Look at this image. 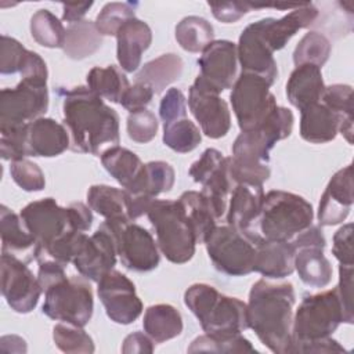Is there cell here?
<instances>
[{"instance_id":"1","label":"cell","mask_w":354,"mask_h":354,"mask_svg":"<svg viewBox=\"0 0 354 354\" xmlns=\"http://www.w3.org/2000/svg\"><path fill=\"white\" fill-rule=\"evenodd\" d=\"M59 94L72 151L101 156L119 144V115L100 95L87 86L61 90Z\"/></svg>"},{"instance_id":"2","label":"cell","mask_w":354,"mask_h":354,"mask_svg":"<svg viewBox=\"0 0 354 354\" xmlns=\"http://www.w3.org/2000/svg\"><path fill=\"white\" fill-rule=\"evenodd\" d=\"M295 289L290 282L256 281L246 303L248 326L275 354H289L292 343Z\"/></svg>"},{"instance_id":"3","label":"cell","mask_w":354,"mask_h":354,"mask_svg":"<svg viewBox=\"0 0 354 354\" xmlns=\"http://www.w3.org/2000/svg\"><path fill=\"white\" fill-rule=\"evenodd\" d=\"M184 303L206 335L234 336L249 329L246 303L209 283H192L184 293Z\"/></svg>"},{"instance_id":"4","label":"cell","mask_w":354,"mask_h":354,"mask_svg":"<svg viewBox=\"0 0 354 354\" xmlns=\"http://www.w3.org/2000/svg\"><path fill=\"white\" fill-rule=\"evenodd\" d=\"M314 209L303 196L272 189L264 194L254 230L268 241H290L313 224Z\"/></svg>"},{"instance_id":"5","label":"cell","mask_w":354,"mask_h":354,"mask_svg":"<svg viewBox=\"0 0 354 354\" xmlns=\"http://www.w3.org/2000/svg\"><path fill=\"white\" fill-rule=\"evenodd\" d=\"M147 216L155 231L159 252L170 263L184 264L194 257L196 236L178 199H155Z\"/></svg>"},{"instance_id":"6","label":"cell","mask_w":354,"mask_h":354,"mask_svg":"<svg viewBox=\"0 0 354 354\" xmlns=\"http://www.w3.org/2000/svg\"><path fill=\"white\" fill-rule=\"evenodd\" d=\"M260 234L253 230H238L231 225H216L205 241L206 252L214 268L230 277L253 272L256 242Z\"/></svg>"},{"instance_id":"7","label":"cell","mask_w":354,"mask_h":354,"mask_svg":"<svg viewBox=\"0 0 354 354\" xmlns=\"http://www.w3.org/2000/svg\"><path fill=\"white\" fill-rule=\"evenodd\" d=\"M342 322L348 324L335 288L306 295L296 313H293L292 342L332 336Z\"/></svg>"},{"instance_id":"8","label":"cell","mask_w":354,"mask_h":354,"mask_svg":"<svg viewBox=\"0 0 354 354\" xmlns=\"http://www.w3.org/2000/svg\"><path fill=\"white\" fill-rule=\"evenodd\" d=\"M41 311L51 319L84 328L94 311L93 289L88 279L73 275L47 288Z\"/></svg>"},{"instance_id":"9","label":"cell","mask_w":354,"mask_h":354,"mask_svg":"<svg viewBox=\"0 0 354 354\" xmlns=\"http://www.w3.org/2000/svg\"><path fill=\"white\" fill-rule=\"evenodd\" d=\"M271 86L267 79L254 73L241 72L236 77L230 102L241 131L259 129L278 106L274 94L270 91Z\"/></svg>"},{"instance_id":"10","label":"cell","mask_w":354,"mask_h":354,"mask_svg":"<svg viewBox=\"0 0 354 354\" xmlns=\"http://www.w3.org/2000/svg\"><path fill=\"white\" fill-rule=\"evenodd\" d=\"M48 109L47 80L22 77L14 88L0 91V129L28 124Z\"/></svg>"},{"instance_id":"11","label":"cell","mask_w":354,"mask_h":354,"mask_svg":"<svg viewBox=\"0 0 354 354\" xmlns=\"http://www.w3.org/2000/svg\"><path fill=\"white\" fill-rule=\"evenodd\" d=\"M188 108L206 137L217 140L230 131L231 112L228 104L199 75L189 87Z\"/></svg>"},{"instance_id":"12","label":"cell","mask_w":354,"mask_h":354,"mask_svg":"<svg viewBox=\"0 0 354 354\" xmlns=\"http://www.w3.org/2000/svg\"><path fill=\"white\" fill-rule=\"evenodd\" d=\"M111 223L116 235L118 256L127 270L148 272L159 266V248L148 230L133 221Z\"/></svg>"},{"instance_id":"13","label":"cell","mask_w":354,"mask_h":354,"mask_svg":"<svg viewBox=\"0 0 354 354\" xmlns=\"http://www.w3.org/2000/svg\"><path fill=\"white\" fill-rule=\"evenodd\" d=\"M1 293L7 304L19 314H28L39 303L43 292L37 277L25 261L7 253H1Z\"/></svg>"},{"instance_id":"14","label":"cell","mask_w":354,"mask_h":354,"mask_svg":"<svg viewBox=\"0 0 354 354\" xmlns=\"http://www.w3.org/2000/svg\"><path fill=\"white\" fill-rule=\"evenodd\" d=\"M97 295L108 318L115 324H133L142 313V301L136 293L134 283L115 268L97 282Z\"/></svg>"},{"instance_id":"15","label":"cell","mask_w":354,"mask_h":354,"mask_svg":"<svg viewBox=\"0 0 354 354\" xmlns=\"http://www.w3.org/2000/svg\"><path fill=\"white\" fill-rule=\"evenodd\" d=\"M116 235L111 221H104L95 232L87 236L82 249L73 259L77 272L88 281L98 282L102 275L116 264Z\"/></svg>"},{"instance_id":"16","label":"cell","mask_w":354,"mask_h":354,"mask_svg":"<svg viewBox=\"0 0 354 354\" xmlns=\"http://www.w3.org/2000/svg\"><path fill=\"white\" fill-rule=\"evenodd\" d=\"M26 230L36 238L39 246H46L53 239L71 230L68 210L54 198H43L28 203L19 212Z\"/></svg>"},{"instance_id":"17","label":"cell","mask_w":354,"mask_h":354,"mask_svg":"<svg viewBox=\"0 0 354 354\" xmlns=\"http://www.w3.org/2000/svg\"><path fill=\"white\" fill-rule=\"evenodd\" d=\"M261 28L263 24L261 19H259L242 30L236 44L238 64L242 72L259 75L274 84L278 76V66L274 59V53L264 41Z\"/></svg>"},{"instance_id":"18","label":"cell","mask_w":354,"mask_h":354,"mask_svg":"<svg viewBox=\"0 0 354 354\" xmlns=\"http://www.w3.org/2000/svg\"><path fill=\"white\" fill-rule=\"evenodd\" d=\"M202 76L218 93L232 88L238 77L236 44L230 40L212 41L198 58Z\"/></svg>"},{"instance_id":"19","label":"cell","mask_w":354,"mask_h":354,"mask_svg":"<svg viewBox=\"0 0 354 354\" xmlns=\"http://www.w3.org/2000/svg\"><path fill=\"white\" fill-rule=\"evenodd\" d=\"M353 203V166L347 165L330 177L321 195L317 213L319 225H336L343 223Z\"/></svg>"},{"instance_id":"20","label":"cell","mask_w":354,"mask_h":354,"mask_svg":"<svg viewBox=\"0 0 354 354\" xmlns=\"http://www.w3.org/2000/svg\"><path fill=\"white\" fill-rule=\"evenodd\" d=\"M319 15L318 8L311 3H301L297 8H293L290 12L282 18H263L261 32L264 41L272 53L283 48L288 41L304 28L311 26Z\"/></svg>"},{"instance_id":"21","label":"cell","mask_w":354,"mask_h":354,"mask_svg":"<svg viewBox=\"0 0 354 354\" xmlns=\"http://www.w3.org/2000/svg\"><path fill=\"white\" fill-rule=\"evenodd\" d=\"M100 158L105 170L123 189L130 194H144L145 165L133 151L116 145L104 151Z\"/></svg>"},{"instance_id":"22","label":"cell","mask_w":354,"mask_h":354,"mask_svg":"<svg viewBox=\"0 0 354 354\" xmlns=\"http://www.w3.org/2000/svg\"><path fill=\"white\" fill-rule=\"evenodd\" d=\"M152 43V30L147 22L137 17L122 25L116 33V58L123 72L138 69L144 51Z\"/></svg>"},{"instance_id":"23","label":"cell","mask_w":354,"mask_h":354,"mask_svg":"<svg viewBox=\"0 0 354 354\" xmlns=\"http://www.w3.org/2000/svg\"><path fill=\"white\" fill-rule=\"evenodd\" d=\"M253 271L268 279H282L295 271V248L290 241H268L261 235L256 242Z\"/></svg>"},{"instance_id":"24","label":"cell","mask_w":354,"mask_h":354,"mask_svg":"<svg viewBox=\"0 0 354 354\" xmlns=\"http://www.w3.org/2000/svg\"><path fill=\"white\" fill-rule=\"evenodd\" d=\"M71 148L66 127L51 118H39L28 124V156L54 158Z\"/></svg>"},{"instance_id":"25","label":"cell","mask_w":354,"mask_h":354,"mask_svg":"<svg viewBox=\"0 0 354 354\" xmlns=\"http://www.w3.org/2000/svg\"><path fill=\"white\" fill-rule=\"evenodd\" d=\"M0 236L1 253L12 254L26 264L36 259L39 242L26 230L21 216L15 214L6 205L0 206Z\"/></svg>"},{"instance_id":"26","label":"cell","mask_w":354,"mask_h":354,"mask_svg":"<svg viewBox=\"0 0 354 354\" xmlns=\"http://www.w3.org/2000/svg\"><path fill=\"white\" fill-rule=\"evenodd\" d=\"M264 191L260 185L236 184L227 206V224L238 230H253L259 218Z\"/></svg>"},{"instance_id":"27","label":"cell","mask_w":354,"mask_h":354,"mask_svg":"<svg viewBox=\"0 0 354 354\" xmlns=\"http://www.w3.org/2000/svg\"><path fill=\"white\" fill-rule=\"evenodd\" d=\"M324 88L321 68L313 64H303L292 71L286 83V97L295 108L303 111L321 101Z\"/></svg>"},{"instance_id":"28","label":"cell","mask_w":354,"mask_h":354,"mask_svg":"<svg viewBox=\"0 0 354 354\" xmlns=\"http://www.w3.org/2000/svg\"><path fill=\"white\" fill-rule=\"evenodd\" d=\"M300 112V137L304 141L325 144L336 138L342 119L321 101Z\"/></svg>"},{"instance_id":"29","label":"cell","mask_w":354,"mask_h":354,"mask_svg":"<svg viewBox=\"0 0 354 354\" xmlns=\"http://www.w3.org/2000/svg\"><path fill=\"white\" fill-rule=\"evenodd\" d=\"M142 328L155 343H165L181 335L183 317L171 304H153L144 313Z\"/></svg>"},{"instance_id":"30","label":"cell","mask_w":354,"mask_h":354,"mask_svg":"<svg viewBox=\"0 0 354 354\" xmlns=\"http://www.w3.org/2000/svg\"><path fill=\"white\" fill-rule=\"evenodd\" d=\"M295 271L306 285L325 288L332 279L333 270L322 248L304 246L295 250Z\"/></svg>"},{"instance_id":"31","label":"cell","mask_w":354,"mask_h":354,"mask_svg":"<svg viewBox=\"0 0 354 354\" xmlns=\"http://www.w3.org/2000/svg\"><path fill=\"white\" fill-rule=\"evenodd\" d=\"M184 62L174 53L162 54L155 59L145 62L136 76V82L148 84L153 93H162L169 84L180 79Z\"/></svg>"},{"instance_id":"32","label":"cell","mask_w":354,"mask_h":354,"mask_svg":"<svg viewBox=\"0 0 354 354\" xmlns=\"http://www.w3.org/2000/svg\"><path fill=\"white\" fill-rule=\"evenodd\" d=\"M87 205L109 221H131L127 216V192L105 184L91 185L87 191Z\"/></svg>"},{"instance_id":"33","label":"cell","mask_w":354,"mask_h":354,"mask_svg":"<svg viewBox=\"0 0 354 354\" xmlns=\"http://www.w3.org/2000/svg\"><path fill=\"white\" fill-rule=\"evenodd\" d=\"M102 46V36L95 24L87 19L71 24L66 28L64 53L71 59H84L97 53Z\"/></svg>"},{"instance_id":"34","label":"cell","mask_w":354,"mask_h":354,"mask_svg":"<svg viewBox=\"0 0 354 354\" xmlns=\"http://www.w3.org/2000/svg\"><path fill=\"white\" fill-rule=\"evenodd\" d=\"M87 87L100 95L102 100L120 104L124 93L130 87V83L124 72L116 65H108L105 68L94 66L86 76Z\"/></svg>"},{"instance_id":"35","label":"cell","mask_w":354,"mask_h":354,"mask_svg":"<svg viewBox=\"0 0 354 354\" xmlns=\"http://www.w3.org/2000/svg\"><path fill=\"white\" fill-rule=\"evenodd\" d=\"M185 216L188 217L198 243H205L206 238L216 228V216L201 191H185L180 195Z\"/></svg>"},{"instance_id":"36","label":"cell","mask_w":354,"mask_h":354,"mask_svg":"<svg viewBox=\"0 0 354 354\" xmlns=\"http://www.w3.org/2000/svg\"><path fill=\"white\" fill-rule=\"evenodd\" d=\"M321 102L342 119L339 133L348 144H353V87L342 83L325 86Z\"/></svg>"},{"instance_id":"37","label":"cell","mask_w":354,"mask_h":354,"mask_svg":"<svg viewBox=\"0 0 354 354\" xmlns=\"http://www.w3.org/2000/svg\"><path fill=\"white\" fill-rule=\"evenodd\" d=\"M176 40L180 47L188 53H202L214 41V30L207 19L189 15L177 24Z\"/></svg>"},{"instance_id":"38","label":"cell","mask_w":354,"mask_h":354,"mask_svg":"<svg viewBox=\"0 0 354 354\" xmlns=\"http://www.w3.org/2000/svg\"><path fill=\"white\" fill-rule=\"evenodd\" d=\"M30 35L33 40L47 48H62L65 41L66 29L61 19L51 11L41 8L37 10L30 18Z\"/></svg>"},{"instance_id":"39","label":"cell","mask_w":354,"mask_h":354,"mask_svg":"<svg viewBox=\"0 0 354 354\" xmlns=\"http://www.w3.org/2000/svg\"><path fill=\"white\" fill-rule=\"evenodd\" d=\"M86 232L75 231V230H68L55 239H53L50 243L46 246H39L36 259L37 257H48L64 267H66L69 263L73 261L79 250L82 249L83 243L87 239ZM35 259V260H36Z\"/></svg>"},{"instance_id":"40","label":"cell","mask_w":354,"mask_h":354,"mask_svg":"<svg viewBox=\"0 0 354 354\" xmlns=\"http://www.w3.org/2000/svg\"><path fill=\"white\" fill-rule=\"evenodd\" d=\"M163 144L174 152L187 153L194 151L202 141L199 127L188 118L163 124Z\"/></svg>"},{"instance_id":"41","label":"cell","mask_w":354,"mask_h":354,"mask_svg":"<svg viewBox=\"0 0 354 354\" xmlns=\"http://www.w3.org/2000/svg\"><path fill=\"white\" fill-rule=\"evenodd\" d=\"M332 44L329 39L315 30L307 32L293 51V64L303 65V64H313L319 68L328 61L330 55Z\"/></svg>"},{"instance_id":"42","label":"cell","mask_w":354,"mask_h":354,"mask_svg":"<svg viewBox=\"0 0 354 354\" xmlns=\"http://www.w3.org/2000/svg\"><path fill=\"white\" fill-rule=\"evenodd\" d=\"M188 353H257L250 340L239 335L210 336L201 335L195 337L187 348Z\"/></svg>"},{"instance_id":"43","label":"cell","mask_w":354,"mask_h":354,"mask_svg":"<svg viewBox=\"0 0 354 354\" xmlns=\"http://www.w3.org/2000/svg\"><path fill=\"white\" fill-rule=\"evenodd\" d=\"M53 340L61 351L68 354H91L95 350L93 337L83 326L65 322H59L53 328Z\"/></svg>"},{"instance_id":"44","label":"cell","mask_w":354,"mask_h":354,"mask_svg":"<svg viewBox=\"0 0 354 354\" xmlns=\"http://www.w3.org/2000/svg\"><path fill=\"white\" fill-rule=\"evenodd\" d=\"M137 4L112 1L106 3L100 14L97 15L94 24L101 36H116L118 30L124 22L136 17Z\"/></svg>"},{"instance_id":"45","label":"cell","mask_w":354,"mask_h":354,"mask_svg":"<svg viewBox=\"0 0 354 354\" xmlns=\"http://www.w3.org/2000/svg\"><path fill=\"white\" fill-rule=\"evenodd\" d=\"M227 170L228 176L234 185L236 184H249V185H260L268 180L271 170L268 163H252L236 160L232 156H227Z\"/></svg>"},{"instance_id":"46","label":"cell","mask_w":354,"mask_h":354,"mask_svg":"<svg viewBox=\"0 0 354 354\" xmlns=\"http://www.w3.org/2000/svg\"><path fill=\"white\" fill-rule=\"evenodd\" d=\"M176 180V173L171 165L163 160H152L145 163V184L144 194L156 198L160 194L169 192Z\"/></svg>"},{"instance_id":"47","label":"cell","mask_w":354,"mask_h":354,"mask_svg":"<svg viewBox=\"0 0 354 354\" xmlns=\"http://www.w3.org/2000/svg\"><path fill=\"white\" fill-rule=\"evenodd\" d=\"M28 124L0 129V155L4 160L15 162L28 156Z\"/></svg>"},{"instance_id":"48","label":"cell","mask_w":354,"mask_h":354,"mask_svg":"<svg viewBox=\"0 0 354 354\" xmlns=\"http://www.w3.org/2000/svg\"><path fill=\"white\" fill-rule=\"evenodd\" d=\"M126 129L130 140L138 144H147L155 138L159 129V122L155 113L145 108L129 113Z\"/></svg>"},{"instance_id":"49","label":"cell","mask_w":354,"mask_h":354,"mask_svg":"<svg viewBox=\"0 0 354 354\" xmlns=\"http://www.w3.org/2000/svg\"><path fill=\"white\" fill-rule=\"evenodd\" d=\"M10 174L14 183L26 192H37L44 189L46 178L43 170L32 160L21 159L11 162Z\"/></svg>"},{"instance_id":"50","label":"cell","mask_w":354,"mask_h":354,"mask_svg":"<svg viewBox=\"0 0 354 354\" xmlns=\"http://www.w3.org/2000/svg\"><path fill=\"white\" fill-rule=\"evenodd\" d=\"M29 50L25 48L17 39L7 35L1 36L0 43V73L14 75L21 73Z\"/></svg>"},{"instance_id":"51","label":"cell","mask_w":354,"mask_h":354,"mask_svg":"<svg viewBox=\"0 0 354 354\" xmlns=\"http://www.w3.org/2000/svg\"><path fill=\"white\" fill-rule=\"evenodd\" d=\"M159 118L163 124L187 118V100L181 90L171 87L166 91L159 104Z\"/></svg>"},{"instance_id":"52","label":"cell","mask_w":354,"mask_h":354,"mask_svg":"<svg viewBox=\"0 0 354 354\" xmlns=\"http://www.w3.org/2000/svg\"><path fill=\"white\" fill-rule=\"evenodd\" d=\"M224 159L225 156H223L218 149L207 148L202 152L199 159L191 165L188 173L195 183H199L202 185L209 178V176L213 174L223 165Z\"/></svg>"},{"instance_id":"53","label":"cell","mask_w":354,"mask_h":354,"mask_svg":"<svg viewBox=\"0 0 354 354\" xmlns=\"http://www.w3.org/2000/svg\"><path fill=\"white\" fill-rule=\"evenodd\" d=\"M332 253L336 260L343 266H353V224L347 223L342 225L333 235Z\"/></svg>"},{"instance_id":"54","label":"cell","mask_w":354,"mask_h":354,"mask_svg":"<svg viewBox=\"0 0 354 354\" xmlns=\"http://www.w3.org/2000/svg\"><path fill=\"white\" fill-rule=\"evenodd\" d=\"M304 353V354H333V353H347V350L332 336L306 340V342H292L289 347V354Z\"/></svg>"},{"instance_id":"55","label":"cell","mask_w":354,"mask_h":354,"mask_svg":"<svg viewBox=\"0 0 354 354\" xmlns=\"http://www.w3.org/2000/svg\"><path fill=\"white\" fill-rule=\"evenodd\" d=\"M153 90L141 82H136L133 86L130 84V87L127 88V91L124 93L120 105L129 111V113L136 112V111H141L145 109L149 102L152 101L153 97Z\"/></svg>"},{"instance_id":"56","label":"cell","mask_w":354,"mask_h":354,"mask_svg":"<svg viewBox=\"0 0 354 354\" xmlns=\"http://www.w3.org/2000/svg\"><path fill=\"white\" fill-rule=\"evenodd\" d=\"M344 310L346 318L348 324H353V266H343L339 267V283L335 288Z\"/></svg>"},{"instance_id":"57","label":"cell","mask_w":354,"mask_h":354,"mask_svg":"<svg viewBox=\"0 0 354 354\" xmlns=\"http://www.w3.org/2000/svg\"><path fill=\"white\" fill-rule=\"evenodd\" d=\"M39 268H37V281L43 289V292L50 288L51 285L62 281L66 278L65 267L48 257H37L36 259Z\"/></svg>"},{"instance_id":"58","label":"cell","mask_w":354,"mask_h":354,"mask_svg":"<svg viewBox=\"0 0 354 354\" xmlns=\"http://www.w3.org/2000/svg\"><path fill=\"white\" fill-rule=\"evenodd\" d=\"M212 14L216 19L224 24H234L241 19L246 12L250 11L248 1H227V3H209Z\"/></svg>"},{"instance_id":"59","label":"cell","mask_w":354,"mask_h":354,"mask_svg":"<svg viewBox=\"0 0 354 354\" xmlns=\"http://www.w3.org/2000/svg\"><path fill=\"white\" fill-rule=\"evenodd\" d=\"M66 210L71 230L80 232H86L90 230L93 224V213L90 206L82 202H73L69 206H66Z\"/></svg>"},{"instance_id":"60","label":"cell","mask_w":354,"mask_h":354,"mask_svg":"<svg viewBox=\"0 0 354 354\" xmlns=\"http://www.w3.org/2000/svg\"><path fill=\"white\" fill-rule=\"evenodd\" d=\"M153 340L142 332H133L127 335L123 340L122 344V353L124 354H145V353H152L155 350Z\"/></svg>"},{"instance_id":"61","label":"cell","mask_w":354,"mask_h":354,"mask_svg":"<svg viewBox=\"0 0 354 354\" xmlns=\"http://www.w3.org/2000/svg\"><path fill=\"white\" fill-rule=\"evenodd\" d=\"M290 243L295 248V250L304 246H315V248L325 249L326 239L322 234V230L318 225L311 224L306 230L300 231L293 239H290Z\"/></svg>"},{"instance_id":"62","label":"cell","mask_w":354,"mask_h":354,"mask_svg":"<svg viewBox=\"0 0 354 354\" xmlns=\"http://www.w3.org/2000/svg\"><path fill=\"white\" fill-rule=\"evenodd\" d=\"M127 192V191H126ZM156 198L144 194H130L127 192V216L131 221L147 214L151 205Z\"/></svg>"},{"instance_id":"63","label":"cell","mask_w":354,"mask_h":354,"mask_svg":"<svg viewBox=\"0 0 354 354\" xmlns=\"http://www.w3.org/2000/svg\"><path fill=\"white\" fill-rule=\"evenodd\" d=\"M93 7V3H64L62 4V21L75 24L83 21V17Z\"/></svg>"}]
</instances>
